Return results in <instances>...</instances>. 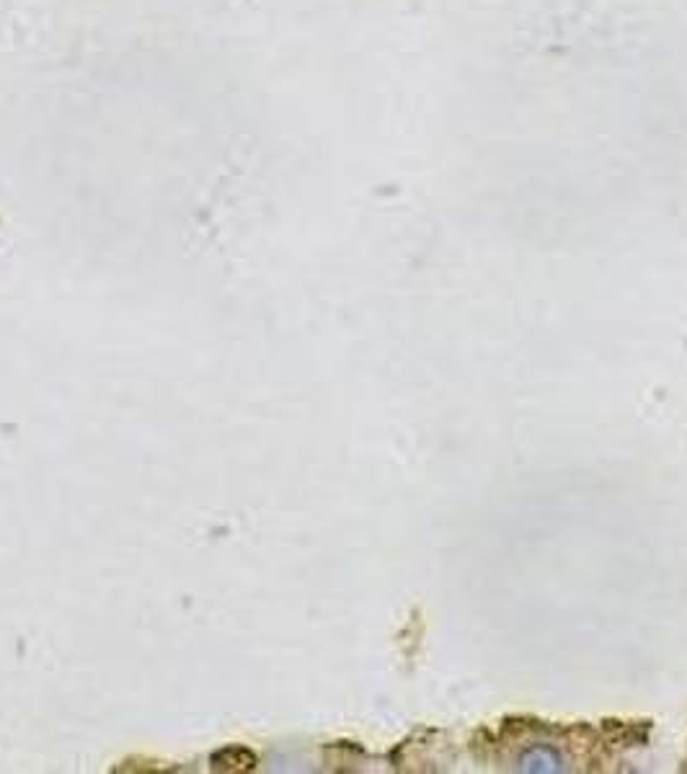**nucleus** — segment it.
<instances>
[{
  "label": "nucleus",
  "instance_id": "f257e3e1",
  "mask_svg": "<svg viewBox=\"0 0 687 774\" xmlns=\"http://www.w3.org/2000/svg\"><path fill=\"white\" fill-rule=\"evenodd\" d=\"M579 743L576 728L506 720L483 739V759L504 772H576L582 770Z\"/></svg>",
  "mask_w": 687,
  "mask_h": 774
},
{
  "label": "nucleus",
  "instance_id": "f03ea898",
  "mask_svg": "<svg viewBox=\"0 0 687 774\" xmlns=\"http://www.w3.org/2000/svg\"><path fill=\"white\" fill-rule=\"evenodd\" d=\"M253 764H256V759H253L251 751L238 747L217 751L213 756V766L217 772H245V770H253Z\"/></svg>",
  "mask_w": 687,
  "mask_h": 774
}]
</instances>
